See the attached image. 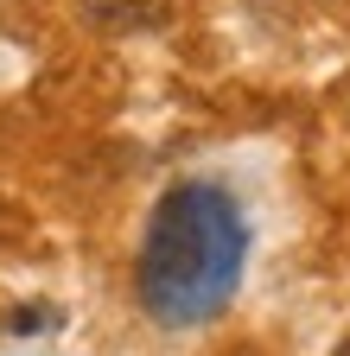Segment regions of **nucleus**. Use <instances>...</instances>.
<instances>
[{
	"mask_svg": "<svg viewBox=\"0 0 350 356\" xmlns=\"http://www.w3.org/2000/svg\"><path fill=\"white\" fill-rule=\"evenodd\" d=\"M77 13L90 32L134 38V32H166L172 26V0H77Z\"/></svg>",
	"mask_w": 350,
	"mask_h": 356,
	"instance_id": "obj_2",
	"label": "nucleus"
},
{
	"mask_svg": "<svg viewBox=\"0 0 350 356\" xmlns=\"http://www.w3.org/2000/svg\"><path fill=\"white\" fill-rule=\"evenodd\" d=\"M51 325H64V312H51V305H19L13 318H7V331H13V337H32V331H51Z\"/></svg>",
	"mask_w": 350,
	"mask_h": 356,
	"instance_id": "obj_3",
	"label": "nucleus"
},
{
	"mask_svg": "<svg viewBox=\"0 0 350 356\" xmlns=\"http://www.w3.org/2000/svg\"><path fill=\"white\" fill-rule=\"evenodd\" d=\"M331 356H350V337H344V343H337V350H331Z\"/></svg>",
	"mask_w": 350,
	"mask_h": 356,
	"instance_id": "obj_4",
	"label": "nucleus"
},
{
	"mask_svg": "<svg viewBox=\"0 0 350 356\" xmlns=\"http://www.w3.org/2000/svg\"><path fill=\"white\" fill-rule=\"evenodd\" d=\"M242 261H248L242 204L223 185H210V178H185L147 216L141 261H134V299L166 331L210 325L236 299Z\"/></svg>",
	"mask_w": 350,
	"mask_h": 356,
	"instance_id": "obj_1",
	"label": "nucleus"
}]
</instances>
